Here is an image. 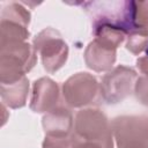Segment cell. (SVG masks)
Segmentation results:
<instances>
[{"instance_id": "6da1fadb", "label": "cell", "mask_w": 148, "mask_h": 148, "mask_svg": "<svg viewBox=\"0 0 148 148\" xmlns=\"http://www.w3.org/2000/svg\"><path fill=\"white\" fill-rule=\"evenodd\" d=\"M81 5L90 18L91 29L109 27L124 30L127 35L133 29L134 1L102 0L84 1Z\"/></svg>"}, {"instance_id": "7a4b0ae2", "label": "cell", "mask_w": 148, "mask_h": 148, "mask_svg": "<svg viewBox=\"0 0 148 148\" xmlns=\"http://www.w3.org/2000/svg\"><path fill=\"white\" fill-rule=\"evenodd\" d=\"M37 53L28 42L0 43V83L10 84L23 79L36 65Z\"/></svg>"}, {"instance_id": "3957f363", "label": "cell", "mask_w": 148, "mask_h": 148, "mask_svg": "<svg viewBox=\"0 0 148 148\" xmlns=\"http://www.w3.org/2000/svg\"><path fill=\"white\" fill-rule=\"evenodd\" d=\"M74 135L81 140L96 143L101 148H113L111 121L97 108L82 109L75 114Z\"/></svg>"}, {"instance_id": "277c9868", "label": "cell", "mask_w": 148, "mask_h": 148, "mask_svg": "<svg viewBox=\"0 0 148 148\" xmlns=\"http://www.w3.org/2000/svg\"><path fill=\"white\" fill-rule=\"evenodd\" d=\"M118 148H148V114H124L111 120Z\"/></svg>"}, {"instance_id": "5b68a950", "label": "cell", "mask_w": 148, "mask_h": 148, "mask_svg": "<svg viewBox=\"0 0 148 148\" xmlns=\"http://www.w3.org/2000/svg\"><path fill=\"white\" fill-rule=\"evenodd\" d=\"M34 49L40 56L43 67L49 73L60 69L68 58V45L61 34L53 28L43 29L34 38Z\"/></svg>"}, {"instance_id": "8992f818", "label": "cell", "mask_w": 148, "mask_h": 148, "mask_svg": "<svg viewBox=\"0 0 148 148\" xmlns=\"http://www.w3.org/2000/svg\"><path fill=\"white\" fill-rule=\"evenodd\" d=\"M138 73L125 65H118L109 71L101 82V96L108 104H117L127 98L135 87Z\"/></svg>"}, {"instance_id": "52a82bcc", "label": "cell", "mask_w": 148, "mask_h": 148, "mask_svg": "<svg viewBox=\"0 0 148 148\" xmlns=\"http://www.w3.org/2000/svg\"><path fill=\"white\" fill-rule=\"evenodd\" d=\"M101 95V83L96 76L80 72L68 77L62 84V96L69 108H82L92 104Z\"/></svg>"}, {"instance_id": "ba28073f", "label": "cell", "mask_w": 148, "mask_h": 148, "mask_svg": "<svg viewBox=\"0 0 148 148\" xmlns=\"http://www.w3.org/2000/svg\"><path fill=\"white\" fill-rule=\"evenodd\" d=\"M0 43L22 40L30 36L28 30L30 12L20 2H9L2 7L0 17Z\"/></svg>"}, {"instance_id": "9c48e42d", "label": "cell", "mask_w": 148, "mask_h": 148, "mask_svg": "<svg viewBox=\"0 0 148 148\" xmlns=\"http://www.w3.org/2000/svg\"><path fill=\"white\" fill-rule=\"evenodd\" d=\"M45 139L69 140L74 135V119L68 108L59 105L45 113L42 119Z\"/></svg>"}, {"instance_id": "30bf717a", "label": "cell", "mask_w": 148, "mask_h": 148, "mask_svg": "<svg viewBox=\"0 0 148 148\" xmlns=\"http://www.w3.org/2000/svg\"><path fill=\"white\" fill-rule=\"evenodd\" d=\"M148 46V1H134L133 29L127 35L126 49L138 56Z\"/></svg>"}, {"instance_id": "8fae6325", "label": "cell", "mask_w": 148, "mask_h": 148, "mask_svg": "<svg viewBox=\"0 0 148 148\" xmlns=\"http://www.w3.org/2000/svg\"><path fill=\"white\" fill-rule=\"evenodd\" d=\"M59 87L50 77H40L34 82L30 109L36 113H47L59 106Z\"/></svg>"}, {"instance_id": "7c38bea8", "label": "cell", "mask_w": 148, "mask_h": 148, "mask_svg": "<svg viewBox=\"0 0 148 148\" xmlns=\"http://www.w3.org/2000/svg\"><path fill=\"white\" fill-rule=\"evenodd\" d=\"M117 49L94 38L84 51L86 65L95 72H109L116 62Z\"/></svg>"}, {"instance_id": "4fadbf2b", "label": "cell", "mask_w": 148, "mask_h": 148, "mask_svg": "<svg viewBox=\"0 0 148 148\" xmlns=\"http://www.w3.org/2000/svg\"><path fill=\"white\" fill-rule=\"evenodd\" d=\"M29 92V80L24 76L17 82L10 84H0V95L2 104L10 109H18L25 105Z\"/></svg>"}, {"instance_id": "5bb4252c", "label": "cell", "mask_w": 148, "mask_h": 148, "mask_svg": "<svg viewBox=\"0 0 148 148\" xmlns=\"http://www.w3.org/2000/svg\"><path fill=\"white\" fill-rule=\"evenodd\" d=\"M135 98L145 106H148V76L141 75L138 77L134 87Z\"/></svg>"}, {"instance_id": "9a60e30c", "label": "cell", "mask_w": 148, "mask_h": 148, "mask_svg": "<svg viewBox=\"0 0 148 148\" xmlns=\"http://www.w3.org/2000/svg\"><path fill=\"white\" fill-rule=\"evenodd\" d=\"M71 148H101V147L98 145H96V143L81 140V139H79V138H76L74 135L72 145H71Z\"/></svg>"}, {"instance_id": "2e32d148", "label": "cell", "mask_w": 148, "mask_h": 148, "mask_svg": "<svg viewBox=\"0 0 148 148\" xmlns=\"http://www.w3.org/2000/svg\"><path fill=\"white\" fill-rule=\"evenodd\" d=\"M146 53H147V54H146V56H147V57H148V46H147V49H146Z\"/></svg>"}]
</instances>
